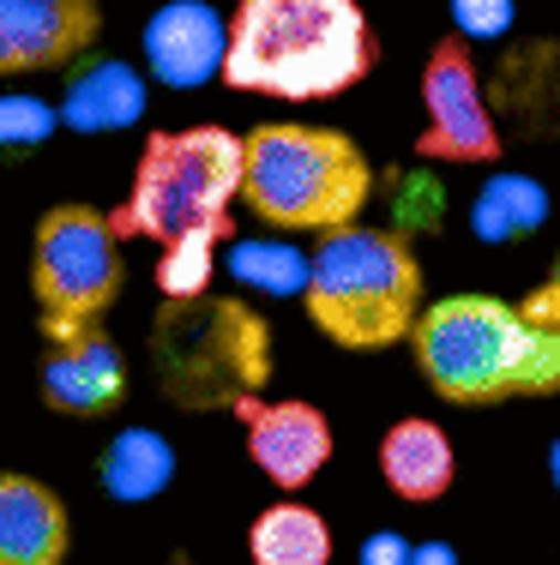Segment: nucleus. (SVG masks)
Returning a JSON list of instances; mask_svg holds the SVG:
<instances>
[{
  "label": "nucleus",
  "mask_w": 560,
  "mask_h": 565,
  "mask_svg": "<svg viewBox=\"0 0 560 565\" xmlns=\"http://www.w3.org/2000/svg\"><path fill=\"white\" fill-rule=\"evenodd\" d=\"M362 0H235L223 85L277 103H331L373 73Z\"/></svg>",
  "instance_id": "f257e3e1"
},
{
  "label": "nucleus",
  "mask_w": 560,
  "mask_h": 565,
  "mask_svg": "<svg viewBox=\"0 0 560 565\" xmlns=\"http://www.w3.org/2000/svg\"><path fill=\"white\" fill-rule=\"evenodd\" d=\"M416 367L440 403L495 409V403L560 397V338L495 295H446L429 301L416 338Z\"/></svg>",
  "instance_id": "f03ea898"
},
{
  "label": "nucleus",
  "mask_w": 560,
  "mask_h": 565,
  "mask_svg": "<svg viewBox=\"0 0 560 565\" xmlns=\"http://www.w3.org/2000/svg\"><path fill=\"white\" fill-rule=\"evenodd\" d=\"M314 331L331 349L350 355H380L416 338L422 313V259L404 235L392 228H338L319 235V247L308 253V289H302Z\"/></svg>",
  "instance_id": "7ed1b4c3"
},
{
  "label": "nucleus",
  "mask_w": 560,
  "mask_h": 565,
  "mask_svg": "<svg viewBox=\"0 0 560 565\" xmlns=\"http://www.w3.org/2000/svg\"><path fill=\"white\" fill-rule=\"evenodd\" d=\"M242 139H247L242 205L260 223L284 228V235H338L373 199L368 151L338 127L265 120Z\"/></svg>",
  "instance_id": "20e7f679"
},
{
  "label": "nucleus",
  "mask_w": 560,
  "mask_h": 565,
  "mask_svg": "<svg viewBox=\"0 0 560 565\" xmlns=\"http://www.w3.org/2000/svg\"><path fill=\"white\" fill-rule=\"evenodd\" d=\"M151 367L181 409H242L272 385V326L242 295L163 301L151 319Z\"/></svg>",
  "instance_id": "39448f33"
},
{
  "label": "nucleus",
  "mask_w": 560,
  "mask_h": 565,
  "mask_svg": "<svg viewBox=\"0 0 560 565\" xmlns=\"http://www.w3.org/2000/svg\"><path fill=\"white\" fill-rule=\"evenodd\" d=\"M247 139L230 127H181L151 132L133 169L127 205L115 211V228L133 241H187V235H230V205L242 199Z\"/></svg>",
  "instance_id": "423d86ee"
},
{
  "label": "nucleus",
  "mask_w": 560,
  "mask_h": 565,
  "mask_svg": "<svg viewBox=\"0 0 560 565\" xmlns=\"http://www.w3.org/2000/svg\"><path fill=\"white\" fill-rule=\"evenodd\" d=\"M121 228L115 211L97 205H55L36 217L31 235V295L43 338H78L97 331L103 313L127 289V259H121Z\"/></svg>",
  "instance_id": "0eeeda50"
},
{
  "label": "nucleus",
  "mask_w": 560,
  "mask_h": 565,
  "mask_svg": "<svg viewBox=\"0 0 560 565\" xmlns=\"http://www.w3.org/2000/svg\"><path fill=\"white\" fill-rule=\"evenodd\" d=\"M416 151L429 163H495L500 132L483 97V73L464 36H440L422 61V132Z\"/></svg>",
  "instance_id": "6e6552de"
},
{
  "label": "nucleus",
  "mask_w": 560,
  "mask_h": 565,
  "mask_svg": "<svg viewBox=\"0 0 560 565\" xmlns=\"http://www.w3.org/2000/svg\"><path fill=\"white\" fill-rule=\"evenodd\" d=\"M97 0H0V78L66 73L85 55H97Z\"/></svg>",
  "instance_id": "1a4fd4ad"
},
{
  "label": "nucleus",
  "mask_w": 560,
  "mask_h": 565,
  "mask_svg": "<svg viewBox=\"0 0 560 565\" xmlns=\"http://www.w3.org/2000/svg\"><path fill=\"white\" fill-rule=\"evenodd\" d=\"M145 73L169 90H193L205 78H223L230 61V19L211 0H163L139 31Z\"/></svg>",
  "instance_id": "9d476101"
},
{
  "label": "nucleus",
  "mask_w": 560,
  "mask_h": 565,
  "mask_svg": "<svg viewBox=\"0 0 560 565\" xmlns=\"http://www.w3.org/2000/svg\"><path fill=\"white\" fill-rule=\"evenodd\" d=\"M235 415H242V427H247L253 469H260L272 488L296 493L331 463V422H326V409H314V403H302V397L260 403L253 397Z\"/></svg>",
  "instance_id": "9b49d317"
},
{
  "label": "nucleus",
  "mask_w": 560,
  "mask_h": 565,
  "mask_svg": "<svg viewBox=\"0 0 560 565\" xmlns=\"http://www.w3.org/2000/svg\"><path fill=\"white\" fill-rule=\"evenodd\" d=\"M43 403L66 422H103L127 403V355L109 331H78L43 349Z\"/></svg>",
  "instance_id": "f8f14e48"
},
{
  "label": "nucleus",
  "mask_w": 560,
  "mask_h": 565,
  "mask_svg": "<svg viewBox=\"0 0 560 565\" xmlns=\"http://www.w3.org/2000/svg\"><path fill=\"white\" fill-rule=\"evenodd\" d=\"M145 103H151V85H145V73L133 61L85 55L78 66H66L55 109H61V127L73 132H121L145 115Z\"/></svg>",
  "instance_id": "ddd939ff"
},
{
  "label": "nucleus",
  "mask_w": 560,
  "mask_h": 565,
  "mask_svg": "<svg viewBox=\"0 0 560 565\" xmlns=\"http://www.w3.org/2000/svg\"><path fill=\"white\" fill-rule=\"evenodd\" d=\"M73 518L36 476H0V565H66Z\"/></svg>",
  "instance_id": "4468645a"
},
{
  "label": "nucleus",
  "mask_w": 560,
  "mask_h": 565,
  "mask_svg": "<svg viewBox=\"0 0 560 565\" xmlns=\"http://www.w3.org/2000/svg\"><path fill=\"white\" fill-rule=\"evenodd\" d=\"M380 476H385V488H392L404 505L446 500L452 476H458V451H452L446 427L429 422V415H404V422H392L385 439H380Z\"/></svg>",
  "instance_id": "2eb2a0df"
},
{
  "label": "nucleus",
  "mask_w": 560,
  "mask_h": 565,
  "mask_svg": "<svg viewBox=\"0 0 560 565\" xmlns=\"http://www.w3.org/2000/svg\"><path fill=\"white\" fill-rule=\"evenodd\" d=\"M97 481L109 500L145 505L157 493H169V481H176V446L163 434H151V427H121L97 457Z\"/></svg>",
  "instance_id": "dca6fc26"
},
{
  "label": "nucleus",
  "mask_w": 560,
  "mask_h": 565,
  "mask_svg": "<svg viewBox=\"0 0 560 565\" xmlns=\"http://www.w3.org/2000/svg\"><path fill=\"white\" fill-rule=\"evenodd\" d=\"M542 223H549V186L518 174V169L488 174L471 199V235L483 241V247H506V241L530 235V228H542Z\"/></svg>",
  "instance_id": "f3484780"
},
{
  "label": "nucleus",
  "mask_w": 560,
  "mask_h": 565,
  "mask_svg": "<svg viewBox=\"0 0 560 565\" xmlns=\"http://www.w3.org/2000/svg\"><path fill=\"white\" fill-rule=\"evenodd\" d=\"M247 559L253 565H331V530L314 505L277 500L247 523Z\"/></svg>",
  "instance_id": "a211bd4d"
},
{
  "label": "nucleus",
  "mask_w": 560,
  "mask_h": 565,
  "mask_svg": "<svg viewBox=\"0 0 560 565\" xmlns=\"http://www.w3.org/2000/svg\"><path fill=\"white\" fill-rule=\"evenodd\" d=\"M230 271L242 282H260L265 295H302L308 289V259H302L296 247H284V241H242V247L230 253Z\"/></svg>",
  "instance_id": "6ab92c4d"
},
{
  "label": "nucleus",
  "mask_w": 560,
  "mask_h": 565,
  "mask_svg": "<svg viewBox=\"0 0 560 565\" xmlns=\"http://www.w3.org/2000/svg\"><path fill=\"white\" fill-rule=\"evenodd\" d=\"M55 127H61L55 103H43V97H0V163L43 151Z\"/></svg>",
  "instance_id": "aec40b11"
},
{
  "label": "nucleus",
  "mask_w": 560,
  "mask_h": 565,
  "mask_svg": "<svg viewBox=\"0 0 560 565\" xmlns=\"http://www.w3.org/2000/svg\"><path fill=\"white\" fill-rule=\"evenodd\" d=\"M157 289H163V301H193V295H211V235L169 241L163 259H157Z\"/></svg>",
  "instance_id": "412c9836"
},
{
  "label": "nucleus",
  "mask_w": 560,
  "mask_h": 565,
  "mask_svg": "<svg viewBox=\"0 0 560 565\" xmlns=\"http://www.w3.org/2000/svg\"><path fill=\"white\" fill-rule=\"evenodd\" d=\"M513 0H452V31L464 43H495V36L513 31Z\"/></svg>",
  "instance_id": "4be33fe9"
},
{
  "label": "nucleus",
  "mask_w": 560,
  "mask_h": 565,
  "mask_svg": "<svg viewBox=\"0 0 560 565\" xmlns=\"http://www.w3.org/2000/svg\"><path fill=\"white\" fill-rule=\"evenodd\" d=\"M518 307H525V313L537 319V326H549L554 338H560V253H554L549 277H542V282H537V289H530V295H525V301H518Z\"/></svg>",
  "instance_id": "5701e85b"
},
{
  "label": "nucleus",
  "mask_w": 560,
  "mask_h": 565,
  "mask_svg": "<svg viewBox=\"0 0 560 565\" xmlns=\"http://www.w3.org/2000/svg\"><path fill=\"white\" fill-rule=\"evenodd\" d=\"M410 554H416V542H404V535L380 530L362 542V565H410Z\"/></svg>",
  "instance_id": "b1692460"
},
{
  "label": "nucleus",
  "mask_w": 560,
  "mask_h": 565,
  "mask_svg": "<svg viewBox=\"0 0 560 565\" xmlns=\"http://www.w3.org/2000/svg\"><path fill=\"white\" fill-rule=\"evenodd\" d=\"M410 565H458V554H452L446 542H416V554H410Z\"/></svg>",
  "instance_id": "393cba45"
},
{
  "label": "nucleus",
  "mask_w": 560,
  "mask_h": 565,
  "mask_svg": "<svg viewBox=\"0 0 560 565\" xmlns=\"http://www.w3.org/2000/svg\"><path fill=\"white\" fill-rule=\"evenodd\" d=\"M549 481H554V493H560V439L549 446Z\"/></svg>",
  "instance_id": "a878e982"
}]
</instances>
